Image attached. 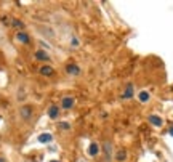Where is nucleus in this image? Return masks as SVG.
Masks as SVG:
<instances>
[{
    "mask_svg": "<svg viewBox=\"0 0 173 162\" xmlns=\"http://www.w3.org/2000/svg\"><path fill=\"white\" fill-rule=\"evenodd\" d=\"M149 98H151V95H149L148 92H139L138 100L141 101V103H148V101H149Z\"/></svg>",
    "mask_w": 173,
    "mask_h": 162,
    "instance_id": "12",
    "label": "nucleus"
},
{
    "mask_svg": "<svg viewBox=\"0 0 173 162\" xmlns=\"http://www.w3.org/2000/svg\"><path fill=\"white\" fill-rule=\"evenodd\" d=\"M13 26H14V28H23L24 24H23L19 19H13Z\"/></svg>",
    "mask_w": 173,
    "mask_h": 162,
    "instance_id": "15",
    "label": "nucleus"
},
{
    "mask_svg": "<svg viewBox=\"0 0 173 162\" xmlns=\"http://www.w3.org/2000/svg\"><path fill=\"white\" fill-rule=\"evenodd\" d=\"M51 162H58V161H51Z\"/></svg>",
    "mask_w": 173,
    "mask_h": 162,
    "instance_id": "20",
    "label": "nucleus"
},
{
    "mask_svg": "<svg viewBox=\"0 0 173 162\" xmlns=\"http://www.w3.org/2000/svg\"><path fill=\"white\" fill-rule=\"evenodd\" d=\"M51 140H53L51 133H42V135H38V141H40V143H50Z\"/></svg>",
    "mask_w": 173,
    "mask_h": 162,
    "instance_id": "9",
    "label": "nucleus"
},
{
    "mask_svg": "<svg viewBox=\"0 0 173 162\" xmlns=\"http://www.w3.org/2000/svg\"><path fill=\"white\" fill-rule=\"evenodd\" d=\"M98 152H100V146H98L96 143H91L90 148H88V154H90V156H96Z\"/></svg>",
    "mask_w": 173,
    "mask_h": 162,
    "instance_id": "11",
    "label": "nucleus"
},
{
    "mask_svg": "<svg viewBox=\"0 0 173 162\" xmlns=\"http://www.w3.org/2000/svg\"><path fill=\"white\" fill-rule=\"evenodd\" d=\"M35 59H38V61H48L50 56H48V53L42 52V50H37V52H35Z\"/></svg>",
    "mask_w": 173,
    "mask_h": 162,
    "instance_id": "6",
    "label": "nucleus"
},
{
    "mask_svg": "<svg viewBox=\"0 0 173 162\" xmlns=\"http://www.w3.org/2000/svg\"><path fill=\"white\" fill-rule=\"evenodd\" d=\"M40 74H42V76H51V74H53V68H50V66H43V68H40Z\"/></svg>",
    "mask_w": 173,
    "mask_h": 162,
    "instance_id": "13",
    "label": "nucleus"
},
{
    "mask_svg": "<svg viewBox=\"0 0 173 162\" xmlns=\"http://www.w3.org/2000/svg\"><path fill=\"white\" fill-rule=\"evenodd\" d=\"M168 133H170V135H172V136H173V127H170V130H168Z\"/></svg>",
    "mask_w": 173,
    "mask_h": 162,
    "instance_id": "18",
    "label": "nucleus"
},
{
    "mask_svg": "<svg viewBox=\"0 0 173 162\" xmlns=\"http://www.w3.org/2000/svg\"><path fill=\"white\" fill-rule=\"evenodd\" d=\"M61 106L64 108V109H71V108H74V98H71V97L62 98V103H61Z\"/></svg>",
    "mask_w": 173,
    "mask_h": 162,
    "instance_id": "3",
    "label": "nucleus"
},
{
    "mask_svg": "<svg viewBox=\"0 0 173 162\" xmlns=\"http://www.w3.org/2000/svg\"><path fill=\"white\" fill-rule=\"evenodd\" d=\"M19 112H21V117L23 119H29L32 116V108L31 106H24V108H21L19 109Z\"/></svg>",
    "mask_w": 173,
    "mask_h": 162,
    "instance_id": "1",
    "label": "nucleus"
},
{
    "mask_svg": "<svg viewBox=\"0 0 173 162\" xmlns=\"http://www.w3.org/2000/svg\"><path fill=\"white\" fill-rule=\"evenodd\" d=\"M71 45H72V47H77V45H79V40H77V37H72V39H71Z\"/></svg>",
    "mask_w": 173,
    "mask_h": 162,
    "instance_id": "16",
    "label": "nucleus"
},
{
    "mask_svg": "<svg viewBox=\"0 0 173 162\" xmlns=\"http://www.w3.org/2000/svg\"><path fill=\"white\" fill-rule=\"evenodd\" d=\"M132 97H133V85L132 83H128L127 88H125V92L122 93V98H124V100H130Z\"/></svg>",
    "mask_w": 173,
    "mask_h": 162,
    "instance_id": "4",
    "label": "nucleus"
},
{
    "mask_svg": "<svg viewBox=\"0 0 173 162\" xmlns=\"http://www.w3.org/2000/svg\"><path fill=\"white\" fill-rule=\"evenodd\" d=\"M58 114H59V109H58V106H55V104H51V106L48 108V117H50V119H56V117H58Z\"/></svg>",
    "mask_w": 173,
    "mask_h": 162,
    "instance_id": "5",
    "label": "nucleus"
},
{
    "mask_svg": "<svg viewBox=\"0 0 173 162\" xmlns=\"http://www.w3.org/2000/svg\"><path fill=\"white\" fill-rule=\"evenodd\" d=\"M59 127H62L64 130H67V128H69L71 125H69V122H61V124H59Z\"/></svg>",
    "mask_w": 173,
    "mask_h": 162,
    "instance_id": "17",
    "label": "nucleus"
},
{
    "mask_svg": "<svg viewBox=\"0 0 173 162\" xmlns=\"http://www.w3.org/2000/svg\"><path fill=\"white\" fill-rule=\"evenodd\" d=\"M66 71H67V74H71V76H79L80 74V68L77 64H69L66 68Z\"/></svg>",
    "mask_w": 173,
    "mask_h": 162,
    "instance_id": "2",
    "label": "nucleus"
},
{
    "mask_svg": "<svg viewBox=\"0 0 173 162\" xmlns=\"http://www.w3.org/2000/svg\"><path fill=\"white\" fill-rule=\"evenodd\" d=\"M149 122L152 125H156V127H160V125L163 124V121L159 117V116H156V114H152V116H149Z\"/></svg>",
    "mask_w": 173,
    "mask_h": 162,
    "instance_id": "7",
    "label": "nucleus"
},
{
    "mask_svg": "<svg viewBox=\"0 0 173 162\" xmlns=\"http://www.w3.org/2000/svg\"><path fill=\"white\" fill-rule=\"evenodd\" d=\"M125 157H127V152H125L124 149L117 151V154H115V159H117V161H125Z\"/></svg>",
    "mask_w": 173,
    "mask_h": 162,
    "instance_id": "14",
    "label": "nucleus"
},
{
    "mask_svg": "<svg viewBox=\"0 0 173 162\" xmlns=\"http://www.w3.org/2000/svg\"><path fill=\"white\" fill-rule=\"evenodd\" d=\"M0 162H5V159H2V157H0Z\"/></svg>",
    "mask_w": 173,
    "mask_h": 162,
    "instance_id": "19",
    "label": "nucleus"
},
{
    "mask_svg": "<svg viewBox=\"0 0 173 162\" xmlns=\"http://www.w3.org/2000/svg\"><path fill=\"white\" fill-rule=\"evenodd\" d=\"M104 152H106V161H111V152H112V145L109 141L104 143Z\"/></svg>",
    "mask_w": 173,
    "mask_h": 162,
    "instance_id": "8",
    "label": "nucleus"
},
{
    "mask_svg": "<svg viewBox=\"0 0 173 162\" xmlns=\"http://www.w3.org/2000/svg\"><path fill=\"white\" fill-rule=\"evenodd\" d=\"M16 39L19 42H23V43H29V35L26 34V32H18L16 34Z\"/></svg>",
    "mask_w": 173,
    "mask_h": 162,
    "instance_id": "10",
    "label": "nucleus"
}]
</instances>
